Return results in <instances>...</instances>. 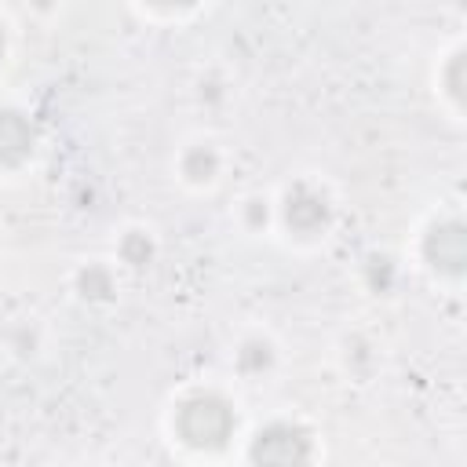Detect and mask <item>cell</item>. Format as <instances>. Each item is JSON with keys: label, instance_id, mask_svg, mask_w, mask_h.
<instances>
[{"label": "cell", "instance_id": "6da1fadb", "mask_svg": "<svg viewBox=\"0 0 467 467\" xmlns=\"http://www.w3.org/2000/svg\"><path fill=\"white\" fill-rule=\"evenodd\" d=\"M234 409L226 398L219 394H190L186 401H179L175 409V434L179 441H186L190 449H219L230 441L234 434Z\"/></svg>", "mask_w": 467, "mask_h": 467}, {"label": "cell", "instance_id": "7a4b0ae2", "mask_svg": "<svg viewBox=\"0 0 467 467\" xmlns=\"http://www.w3.org/2000/svg\"><path fill=\"white\" fill-rule=\"evenodd\" d=\"M314 456V441L299 423L277 420L255 431L252 445H248V460L252 463H303Z\"/></svg>", "mask_w": 467, "mask_h": 467}, {"label": "cell", "instance_id": "3957f363", "mask_svg": "<svg viewBox=\"0 0 467 467\" xmlns=\"http://www.w3.org/2000/svg\"><path fill=\"white\" fill-rule=\"evenodd\" d=\"M281 215L292 234L314 237L332 223V204H328L325 190H317L314 182H296V186H288V193L281 201Z\"/></svg>", "mask_w": 467, "mask_h": 467}, {"label": "cell", "instance_id": "277c9868", "mask_svg": "<svg viewBox=\"0 0 467 467\" xmlns=\"http://www.w3.org/2000/svg\"><path fill=\"white\" fill-rule=\"evenodd\" d=\"M423 255L434 270L460 277L463 274V259H467V241H463V223L460 219H438L427 237H423Z\"/></svg>", "mask_w": 467, "mask_h": 467}, {"label": "cell", "instance_id": "5b68a950", "mask_svg": "<svg viewBox=\"0 0 467 467\" xmlns=\"http://www.w3.org/2000/svg\"><path fill=\"white\" fill-rule=\"evenodd\" d=\"M33 124L22 109L0 106V168H15L33 153Z\"/></svg>", "mask_w": 467, "mask_h": 467}, {"label": "cell", "instance_id": "8992f818", "mask_svg": "<svg viewBox=\"0 0 467 467\" xmlns=\"http://www.w3.org/2000/svg\"><path fill=\"white\" fill-rule=\"evenodd\" d=\"M179 168H182V175H186L190 182H212L215 171H219V153H215L208 142H197V146H190V150L182 153Z\"/></svg>", "mask_w": 467, "mask_h": 467}, {"label": "cell", "instance_id": "52a82bcc", "mask_svg": "<svg viewBox=\"0 0 467 467\" xmlns=\"http://www.w3.org/2000/svg\"><path fill=\"white\" fill-rule=\"evenodd\" d=\"M234 361H237V372H241V376H263V372L274 365V347H270V339L252 336V339H244V343L237 347Z\"/></svg>", "mask_w": 467, "mask_h": 467}, {"label": "cell", "instance_id": "ba28073f", "mask_svg": "<svg viewBox=\"0 0 467 467\" xmlns=\"http://www.w3.org/2000/svg\"><path fill=\"white\" fill-rule=\"evenodd\" d=\"M77 292L88 303H106V299H113V274L106 266H99V263H88L77 274Z\"/></svg>", "mask_w": 467, "mask_h": 467}, {"label": "cell", "instance_id": "9c48e42d", "mask_svg": "<svg viewBox=\"0 0 467 467\" xmlns=\"http://www.w3.org/2000/svg\"><path fill=\"white\" fill-rule=\"evenodd\" d=\"M120 259L131 266V270H142V266H150V259H153V241H150V234L146 230H128L124 237H120Z\"/></svg>", "mask_w": 467, "mask_h": 467}, {"label": "cell", "instance_id": "30bf717a", "mask_svg": "<svg viewBox=\"0 0 467 467\" xmlns=\"http://www.w3.org/2000/svg\"><path fill=\"white\" fill-rule=\"evenodd\" d=\"M365 277H368V285H372L376 292H387V288H390V281H394V266H390V259L372 255V259H368V266H365Z\"/></svg>", "mask_w": 467, "mask_h": 467}, {"label": "cell", "instance_id": "8fae6325", "mask_svg": "<svg viewBox=\"0 0 467 467\" xmlns=\"http://www.w3.org/2000/svg\"><path fill=\"white\" fill-rule=\"evenodd\" d=\"M460 73H463V55L456 51V55L449 58V69H445V84H449L445 91L452 95V102H460V99H463V77H460Z\"/></svg>", "mask_w": 467, "mask_h": 467}, {"label": "cell", "instance_id": "7c38bea8", "mask_svg": "<svg viewBox=\"0 0 467 467\" xmlns=\"http://www.w3.org/2000/svg\"><path fill=\"white\" fill-rule=\"evenodd\" d=\"M266 215H270V208H266L263 197L244 201V223H248V226H266Z\"/></svg>", "mask_w": 467, "mask_h": 467}, {"label": "cell", "instance_id": "4fadbf2b", "mask_svg": "<svg viewBox=\"0 0 467 467\" xmlns=\"http://www.w3.org/2000/svg\"><path fill=\"white\" fill-rule=\"evenodd\" d=\"M153 7H190V4H197V0H150Z\"/></svg>", "mask_w": 467, "mask_h": 467}, {"label": "cell", "instance_id": "5bb4252c", "mask_svg": "<svg viewBox=\"0 0 467 467\" xmlns=\"http://www.w3.org/2000/svg\"><path fill=\"white\" fill-rule=\"evenodd\" d=\"M33 4H36V7H51L55 0H33Z\"/></svg>", "mask_w": 467, "mask_h": 467}, {"label": "cell", "instance_id": "9a60e30c", "mask_svg": "<svg viewBox=\"0 0 467 467\" xmlns=\"http://www.w3.org/2000/svg\"><path fill=\"white\" fill-rule=\"evenodd\" d=\"M0 55H4V29H0Z\"/></svg>", "mask_w": 467, "mask_h": 467}]
</instances>
